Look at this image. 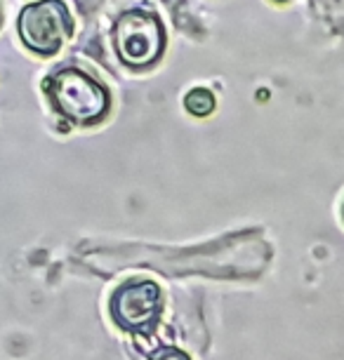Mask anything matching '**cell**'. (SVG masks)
<instances>
[{
	"label": "cell",
	"instance_id": "6da1fadb",
	"mask_svg": "<svg viewBox=\"0 0 344 360\" xmlns=\"http://www.w3.org/2000/svg\"><path fill=\"white\" fill-rule=\"evenodd\" d=\"M47 94L66 118L80 125L102 120L109 111V92L80 69H64L47 78Z\"/></svg>",
	"mask_w": 344,
	"mask_h": 360
},
{
	"label": "cell",
	"instance_id": "7a4b0ae2",
	"mask_svg": "<svg viewBox=\"0 0 344 360\" xmlns=\"http://www.w3.org/2000/svg\"><path fill=\"white\" fill-rule=\"evenodd\" d=\"M113 45L123 64L130 69H146L165 47L163 26L158 17L146 12H125L113 26Z\"/></svg>",
	"mask_w": 344,
	"mask_h": 360
},
{
	"label": "cell",
	"instance_id": "3957f363",
	"mask_svg": "<svg viewBox=\"0 0 344 360\" xmlns=\"http://www.w3.org/2000/svg\"><path fill=\"white\" fill-rule=\"evenodd\" d=\"M160 311H163V297L158 285L151 281H127L111 299L113 321L132 335H151Z\"/></svg>",
	"mask_w": 344,
	"mask_h": 360
},
{
	"label": "cell",
	"instance_id": "277c9868",
	"mask_svg": "<svg viewBox=\"0 0 344 360\" xmlns=\"http://www.w3.org/2000/svg\"><path fill=\"white\" fill-rule=\"evenodd\" d=\"M24 45L38 54H55L64 45L71 31V19L64 3L59 0H40L26 5L17 22Z\"/></svg>",
	"mask_w": 344,
	"mask_h": 360
},
{
	"label": "cell",
	"instance_id": "5b68a950",
	"mask_svg": "<svg viewBox=\"0 0 344 360\" xmlns=\"http://www.w3.org/2000/svg\"><path fill=\"white\" fill-rule=\"evenodd\" d=\"M184 106H186L189 113L203 118V115H210L215 111V97H212L210 90H205V87H196V90L186 92Z\"/></svg>",
	"mask_w": 344,
	"mask_h": 360
},
{
	"label": "cell",
	"instance_id": "8992f818",
	"mask_svg": "<svg viewBox=\"0 0 344 360\" xmlns=\"http://www.w3.org/2000/svg\"><path fill=\"white\" fill-rule=\"evenodd\" d=\"M151 360H191V358L179 349H158L156 353H153Z\"/></svg>",
	"mask_w": 344,
	"mask_h": 360
},
{
	"label": "cell",
	"instance_id": "52a82bcc",
	"mask_svg": "<svg viewBox=\"0 0 344 360\" xmlns=\"http://www.w3.org/2000/svg\"><path fill=\"white\" fill-rule=\"evenodd\" d=\"M342 214H344V210H342Z\"/></svg>",
	"mask_w": 344,
	"mask_h": 360
}]
</instances>
